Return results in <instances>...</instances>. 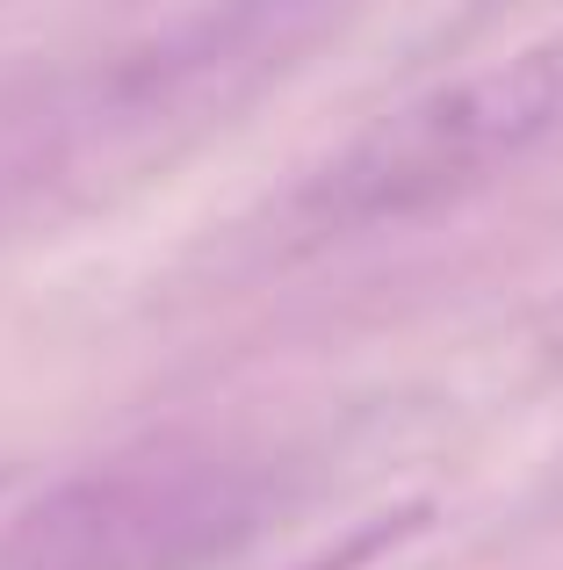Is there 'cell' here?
I'll list each match as a JSON object with an SVG mask.
<instances>
[{
	"label": "cell",
	"instance_id": "1",
	"mask_svg": "<svg viewBox=\"0 0 563 570\" xmlns=\"http://www.w3.org/2000/svg\"><path fill=\"white\" fill-rule=\"evenodd\" d=\"M550 138H563V29L376 116L333 167L304 181L296 217L310 232H362V224L419 217V209H441L455 195L498 181Z\"/></svg>",
	"mask_w": 563,
	"mask_h": 570
},
{
	"label": "cell",
	"instance_id": "2",
	"mask_svg": "<svg viewBox=\"0 0 563 570\" xmlns=\"http://www.w3.org/2000/svg\"><path fill=\"white\" fill-rule=\"evenodd\" d=\"M239 476H124L29 528L22 570H181L239 534Z\"/></svg>",
	"mask_w": 563,
	"mask_h": 570
}]
</instances>
